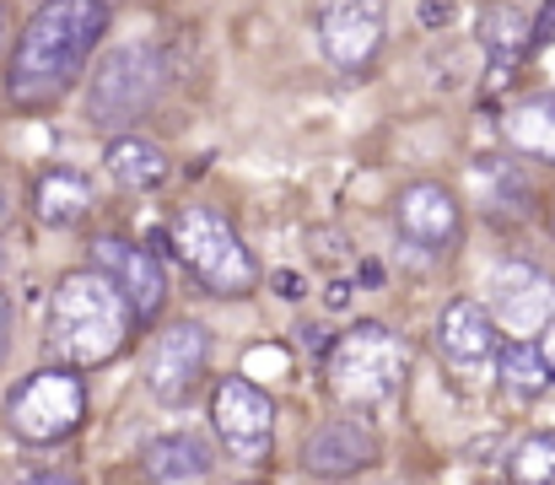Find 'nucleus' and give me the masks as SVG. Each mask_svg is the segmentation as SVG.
<instances>
[{
  "instance_id": "f257e3e1",
  "label": "nucleus",
  "mask_w": 555,
  "mask_h": 485,
  "mask_svg": "<svg viewBox=\"0 0 555 485\" xmlns=\"http://www.w3.org/2000/svg\"><path fill=\"white\" fill-rule=\"evenodd\" d=\"M108 16H114V0H43L22 38H16V54H11V71H5V92L16 109H54L76 76L87 71L92 49L103 43L108 33Z\"/></svg>"
},
{
  "instance_id": "f03ea898",
  "label": "nucleus",
  "mask_w": 555,
  "mask_h": 485,
  "mask_svg": "<svg viewBox=\"0 0 555 485\" xmlns=\"http://www.w3.org/2000/svg\"><path fill=\"white\" fill-rule=\"evenodd\" d=\"M130 329H135V308L130 297L98 270H70L54 297H49V350L65 361V367H103L114 361L125 345H130Z\"/></svg>"
},
{
  "instance_id": "7ed1b4c3",
  "label": "nucleus",
  "mask_w": 555,
  "mask_h": 485,
  "mask_svg": "<svg viewBox=\"0 0 555 485\" xmlns=\"http://www.w3.org/2000/svg\"><path fill=\"white\" fill-rule=\"evenodd\" d=\"M168 248L210 297H248L259 286V259L248 254L237 227L210 205H184L168 221Z\"/></svg>"
},
{
  "instance_id": "20e7f679",
  "label": "nucleus",
  "mask_w": 555,
  "mask_h": 485,
  "mask_svg": "<svg viewBox=\"0 0 555 485\" xmlns=\"http://www.w3.org/2000/svg\"><path fill=\"white\" fill-rule=\"evenodd\" d=\"M324 372L346 410H383L404 383V345L388 323H357L330 345Z\"/></svg>"
},
{
  "instance_id": "39448f33",
  "label": "nucleus",
  "mask_w": 555,
  "mask_h": 485,
  "mask_svg": "<svg viewBox=\"0 0 555 485\" xmlns=\"http://www.w3.org/2000/svg\"><path fill=\"white\" fill-rule=\"evenodd\" d=\"M87 421V383H81V367H43L33 378H22L5 399V426L16 443H33V448H54L65 437H76Z\"/></svg>"
},
{
  "instance_id": "423d86ee",
  "label": "nucleus",
  "mask_w": 555,
  "mask_h": 485,
  "mask_svg": "<svg viewBox=\"0 0 555 485\" xmlns=\"http://www.w3.org/2000/svg\"><path fill=\"white\" fill-rule=\"evenodd\" d=\"M163 92V54L152 43H119L114 54H103V65L92 71L87 87V119L98 130H130L141 114H152Z\"/></svg>"
},
{
  "instance_id": "0eeeda50",
  "label": "nucleus",
  "mask_w": 555,
  "mask_h": 485,
  "mask_svg": "<svg viewBox=\"0 0 555 485\" xmlns=\"http://www.w3.org/2000/svg\"><path fill=\"white\" fill-rule=\"evenodd\" d=\"M313 38L335 71L362 76L388 43V5L383 0H313Z\"/></svg>"
},
{
  "instance_id": "6e6552de",
  "label": "nucleus",
  "mask_w": 555,
  "mask_h": 485,
  "mask_svg": "<svg viewBox=\"0 0 555 485\" xmlns=\"http://www.w3.org/2000/svg\"><path fill=\"white\" fill-rule=\"evenodd\" d=\"M210 426L227 443L232 459L243 464H264L275 448V399L248 383V378H221L210 394Z\"/></svg>"
},
{
  "instance_id": "1a4fd4ad",
  "label": "nucleus",
  "mask_w": 555,
  "mask_h": 485,
  "mask_svg": "<svg viewBox=\"0 0 555 485\" xmlns=\"http://www.w3.org/2000/svg\"><path fill=\"white\" fill-rule=\"evenodd\" d=\"M486 308L507 340H534L555 319V281L540 265L507 259L486 276Z\"/></svg>"
},
{
  "instance_id": "9d476101",
  "label": "nucleus",
  "mask_w": 555,
  "mask_h": 485,
  "mask_svg": "<svg viewBox=\"0 0 555 485\" xmlns=\"http://www.w3.org/2000/svg\"><path fill=\"white\" fill-rule=\"evenodd\" d=\"M205 367H210V334L194 319L157 329L146 356H141V378H146L152 399H163V405H184L189 394L199 388Z\"/></svg>"
},
{
  "instance_id": "9b49d317",
  "label": "nucleus",
  "mask_w": 555,
  "mask_h": 485,
  "mask_svg": "<svg viewBox=\"0 0 555 485\" xmlns=\"http://www.w3.org/2000/svg\"><path fill=\"white\" fill-rule=\"evenodd\" d=\"M92 265L130 297L135 323H152L168 303V265L157 248H141V243H125V238H92Z\"/></svg>"
},
{
  "instance_id": "f8f14e48",
  "label": "nucleus",
  "mask_w": 555,
  "mask_h": 485,
  "mask_svg": "<svg viewBox=\"0 0 555 485\" xmlns=\"http://www.w3.org/2000/svg\"><path fill=\"white\" fill-rule=\"evenodd\" d=\"M393 227L404 243L426 248V254H448L464 232V205L448 183L437 178H421V183H404L399 200H393Z\"/></svg>"
},
{
  "instance_id": "ddd939ff",
  "label": "nucleus",
  "mask_w": 555,
  "mask_h": 485,
  "mask_svg": "<svg viewBox=\"0 0 555 485\" xmlns=\"http://www.w3.org/2000/svg\"><path fill=\"white\" fill-rule=\"evenodd\" d=\"M496 350H502V329H496L486 303L453 297V303L442 308V319H437V356H442L459 378L491 372V367H496Z\"/></svg>"
},
{
  "instance_id": "4468645a",
  "label": "nucleus",
  "mask_w": 555,
  "mask_h": 485,
  "mask_svg": "<svg viewBox=\"0 0 555 485\" xmlns=\"http://www.w3.org/2000/svg\"><path fill=\"white\" fill-rule=\"evenodd\" d=\"M377 464V437L357 416H330L324 426H313L308 448H302V470L319 481H351Z\"/></svg>"
},
{
  "instance_id": "2eb2a0df",
  "label": "nucleus",
  "mask_w": 555,
  "mask_h": 485,
  "mask_svg": "<svg viewBox=\"0 0 555 485\" xmlns=\"http://www.w3.org/2000/svg\"><path fill=\"white\" fill-rule=\"evenodd\" d=\"M480 43H486V60H491V87H496L529 60L534 22L513 0H491V5H480Z\"/></svg>"
},
{
  "instance_id": "dca6fc26",
  "label": "nucleus",
  "mask_w": 555,
  "mask_h": 485,
  "mask_svg": "<svg viewBox=\"0 0 555 485\" xmlns=\"http://www.w3.org/2000/svg\"><path fill=\"white\" fill-rule=\"evenodd\" d=\"M33 216L43 227H81L92 216V183L76 167H49L33 178Z\"/></svg>"
},
{
  "instance_id": "f3484780",
  "label": "nucleus",
  "mask_w": 555,
  "mask_h": 485,
  "mask_svg": "<svg viewBox=\"0 0 555 485\" xmlns=\"http://www.w3.org/2000/svg\"><path fill=\"white\" fill-rule=\"evenodd\" d=\"M103 167H108V178H114L119 189H130V194H152V189H163V178H168L163 146L146 141V136H130V130H114V141H108V152H103Z\"/></svg>"
},
{
  "instance_id": "a211bd4d",
  "label": "nucleus",
  "mask_w": 555,
  "mask_h": 485,
  "mask_svg": "<svg viewBox=\"0 0 555 485\" xmlns=\"http://www.w3.org/2000/svg\"><path fill=\"white\" fill-rule=\"evenodd\" d=\"M502 136L518 157L551 162L555 167V92H540V98H524L518 109H507L502 119Z\"/></svg>"
},
{
  "instance_id": "6ab92c4d",
  "label": "nucleus",
  "mask_w": 555,
  "mask_h": 485,
  "mask_svg": "<svg viewBox=\"0 0 555 485\" xmlns=\"http://www.w3.org/2000/svg\"><path fill=\"white\" fill-rule=\"evenodd\" d=\"M141 470L152 481H205L210 475V448L189 432H168V437H152L141 448Z\"/></svg>"
},
{
  "instance_id": "aec40b11",
  "label": "nucleus",
  "mask_w": 555,
  "mask_h": 485,
  "mask_svg": "<svg viewBox=\"0 0 555 485\" xmlns=\"http://www.w3.org/2000/svg\"><path fill=\"white\" fill-rule=\"evenodd\" d=\"M491 372H496V383H502L513 399H540L555 383L534 340H507V345L496 350V367H491Z\"/></svg>"
},
{
  "instance_id": "412c9836",
  "label": "nucleus",
  "mask_w": 555,
  "mask_h": 485,
  "mask_svg": "<svg viewBox=\"0 0 555 485\" xmlns=\"http://www.w3.org/2000/svg\"><path fill=\"white\" fill-rule=\"evenodd\" d=\"M507 481H518V485H555V426H551V432L524 437V443L507 454Z\"/></svg>"
},
{
  "instance_id": "4be33fe9",
  "label": "nucleus",
  "mask_w": 555,
  "mask_h": 485,
  "mask_svg": "<svg viewBox=\"0 0 555 485\" xmlns=\"http://www.w3.org/2000/svg\"><path fill=\"white\" fill-rule=\"evenodd\" d=\"M555 43V0L540 5V16H534V49H551Z\"/></svg>"
},
{
  "instance_id": "5701e85b",
  "label": "nucleus",
  "mask_w": 555,
  "mask_h": 485,
  "mask_svg": "<svg viewBox=\"0 0 555 485\" xmlns=\"http://www.w3.org/2000/svg\"><path fill=\"white\" fill-rule=\"evenodd\" d=\"M534 345H540V356H545V367H551V378H555V319L534 334Z\"/></svg>"
},
{
  "instance_id": "b1692460",
  "label": "nucleus",
  "mask_w": 555,
  "mask_h": 485,
  "mask_svg": "<svg viewBox=\"0 0 555 485\" xmlns=\"http://www.w3.org/2000/svg\"><path fill=\"white\" fill-rule=\"evenodd\" d=\"M5 350H11V297L0 292V361H5Z\"/></svg>"
},
{
  "instance_id": "393cba45",
  "label": "nucleus",
  "mask_w": 555,
  "mask_h": 485,
  "mask_svg": "<svg viewBox=\"0 0 555 485\" xmlns=\"http://www.w3.org/2000/svg\"><path fill=\"white\" fill-rule=\"evenodd\" d=\"M5 216H11V210H5V194H0V232H5Z\"/></svg>"
},
{
  "instance_id": "a878e982",
  "label": "nucleus",
  "mask_w": 555,
  "mask_h": 485,
  "mask_svg": "<svg viewBox=\"0 0 555 485\" xmlns=\"http://www.w3.org/2000/svg\"><path fill=\"white\" fill-rule=\"evenodd\" d=\"M551 227H555V216H551Z\"/></svg>"
},
{
  "instance_id": "bb28decb",
  "label": "nucleus",
  "mask_w": 555,
  "mask_h": 485,
  "mask_svg": "<svg viewBox=\"0 0 555 485\" xmlns=\"http://www.w3.org/2000/svg\"><path fill=\"white\" fill-rule=\"evenodd\" d=\"M114 5H119V0H114Z\"/></svg>"
}]
</instances>
